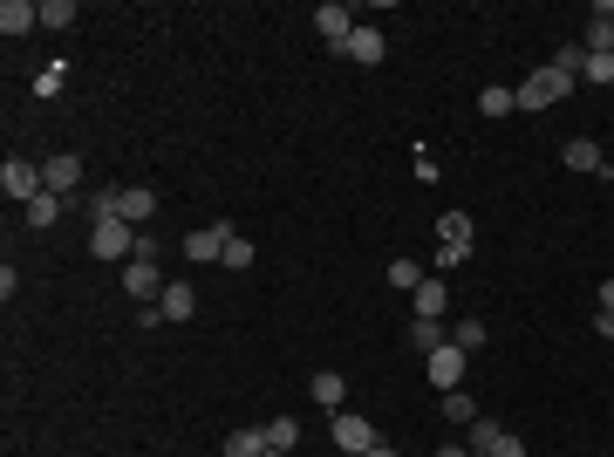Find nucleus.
I'll return each instance as SVG.
<instances>
[{
    "label": "nucleus",
    "instance_id": "nucleus-7",
    "mask_svg": "<svg viewBox=\"0 0 614 457\" xmlns=\"http://www.w3.org/2000/svg\"><path fill=\"white\" fill-rule=\"evenodd\" d=\"M580 48L587 55H614V0H594V21H587Z\"/></svg>",
    "mask_w": 614,
    "mask_h": 457
},
{
    "label": "nucleus",
    "instance_id": "nucleus-5",
    "mask_svg": "<svg viewBox=\"0 0 614 457\" xmlns=\"http://www.w3.org/2000/svg\"><path fill=\"white\" fill-rule=\"evenodd\" d=\"M423 369H430V389L444 396V389H464V348H437V355H423Z\"/></svg>",
    "mask_w": 614,
    "mask_h": 457
},
{
    "label": "nucleus",
    "instance_id": "nucleus-10",
    "mask_svg": "<svg viewBox=\"0 0 614 457\" xmlns=\"http://www.w3.org/2000/svg\"><path fill=\"white\" fill-rule=\"evenodd\" d=\"M383 48H389L383 28H362V21H355V35H348L342 55H348V62H362V69H376V62H383Z\"/></svg>",
    "mask_w": 614,
    "mask_h": 457
},
{
    "label": "nucleus",
    "instance_id": "nucleus-20",
    "mask_svg": "<svg viewBox=\"0 0 614 457\" xmlns=\"http://www.w3.org/2000/svg\"><path fill=\"white\" fill-rule=\"evenodd\" d=\"M260 430H267V451H294V444H301V423L294 417H273V423H260Z\"/></svg>",
    "mask_w": 614,
    "mask_h": 457
},
{
    "label": "nucleus",
    "instance_id": "nucleus-23",
    "mask_svg": "<svg viewBox=\"0 0 614 457\" xmlns=\"http://www.w3.org/2000/svg\"><path fill=\"white\" fill-rule=\"evenodd\" d=\"M55 219H62V198H55V191H41L35 205H28V226H35V232H48Z\"/></svg>",
    "mask_w": 614,
    "mask_h": 457
},
{
    "label": "nucleus",
    "instance_id": "nucleus-26",
    "mask_svg": "<svg viewBox=\"0 0 614 457\" xmlns=\"http://www.w3.org/2000/svg\"><path fill=\"white\" fill-rule=\"evenodd\" d=\"M219 267L246 273V267H253V239H239V232H232V239H226V253H219Z\"/></svg>",
    "mask_w": 614,
    "mask_h": 457
},
{
    "label": "nucleus",
    "instance_id": "nucleus-21",
    "mask_svg": "<svg viewBox=\"0 0 614 457\" xmlns=\"http://www.w3.org/2000/svg\"><path fill=\"white\" fill-rule=\"evenodd\" d=\"M410 348H423V355H437V348H451V335H444L437 321H410Z\"/></svg>",
    "mask_w": 614,
    "mask_h": 457
},
{
    "label": "nucleus",
    "instance_id": "nucleus-9",
    "mask_svg": "<svg viewBox=\"0 0 614 457\" xmlns=\"http://www.w3.org/2000/svg\"><path fill=\"white\" fill-rule=\"evenodd\" d=\"M28 28H41V7H35V0H0V35L21 41Z\"/></svg>",
    "mask_w": 614,
    "mask_h": 457
},
{
    "label": "nucleus",
    "instance_id": "nucleus-14",
    "mask_svg": "<svg viewBox=\"0 0 614 457\" xmlns=\"http://www.w3.org/2000/svg\"><path fill=\"white\" fill-rule=\"evenodd\" d=\"M116 191H123V226H144V219L157 212V191L151 185H116Z\"/></svg>",
    "mask_w": 614,
    "mask_h": 457
},
{
    "label": "nucleus",
    "instance_id": "nucleus-1",
    "mask_svg": "<svg viewBox=\"0 0 614 457\" xmlns=\"http://www.w3.org/2000/svg\"><path fill=\"white\" fill-rule=\"evenodd\" d=\"M512 96H519V110H553V103H567V96H574V76H560V69L546 62V69H539V76H526Z\"/></svg>",
    "mask_w": 614,
    "mask_h": 457
},
{
    "label": "nucleus",
    "instance_id": "nucleus-4",
    "mask_svg": "<svg viewBox=\"0 0 614 457\" xmlns=\"http://www.w3.org/2000/svg\"><path fill=\"white\" fill-rule=\"evenodd\" d=\"M383 437H376V423L369 417H348V410H335V451L342 457H362V451H376Z\"/></svg>",
    "mask_w": 614,
    "mask_h": 457
},
{
    "label": "nucleus",
    "instance_id": "nucleus-34",
    "mask_svg": "<svg viewBox=\"0 0 614 457\" xmlns=\"http://www.w3.org/2000/svg\"><path fill=\"white\" fill-rule=\"evenodd\" d=\"M362 457H396V444H376V451H362Z\"/></svg>",
    "mask_w": 614,
    "mask_h": 457
},
{
    "label": "nucleus",
    "instance_id": "nucleus-24",
    "mask_svg": "<svg viewBox=\"0 0 614 457\" xmlns=\"http://www.w3.org/2000/svg\"><path fill=\"white\" fill-rule=\"evenodd\" d=\"M41 28H76V0H41Z\"/></svg>",
    "mask_w": 614,
    "mask_h": 457
},
{
    "label": "nucleus",
    "instance_id": "nucleus-8",
    "mask_svg": "<svg viewBox=\"0 0 614 457\" xmlns=\"http://www.w3.org/2000/svg\"><path fill=\"white\" fill-rule=\"evenodd\" d=\"M226 239H232V226H198V232H185L178 246H185V260H219Z\"/></svg>",
    "mask_w": 614,
    "mask_h": 457
},
{
    "label": "nucleus",
    "instance_id": "nucleus-32",
    "mask_svg": "<svg viewBox=\"0 0 614 457\" xmlns=\"http://www.w3.org/2000/svg\"><path fill=\"white\" fill-rule=\"evenodd\" d=\"M594 328H601V335L614 342V307H601V314H594Z\"/></svg>",
    "mask_w": 614,
    "mask_h": 457
},
{
    "label": "nucleus",
    "instance_id": "nucleus-16",
    "mask_svg": "<svg viewBox=\"0 0 614 457\" xmlns=\"http://www.w3.org/2000/svg\"><path fill=\"white\" fill-rule=\"evenodd\" d=\"M307 396H314V403H328V410H342V396H348L342 369H314V382H307Z\"/></svg>",
    "mask_w": 614,
    "mask_h": 457
},
{
    "label": "nucleus",
    "instance_id": "nucleus-19",
    "mask_svg": "<svg viewBox=\"0 0 614 457\" xmlns=\"http://www.w3.org/2000/svg\"><path fill=\"white\" fill-rule=\"evenodd\" d=\"M226 457H267V430H260V423L232 430V437H226Z\"/></svg>",
    "mask_w": 614,
    "mask_h": 457
},
{
    "label": "nucleus",
    "instance_id": "nucleus-17",
    "mask_svg": "<svg viewBox=\"0 0 614 457\" xmlns=\"http://www.w3.org/2000/svg\"><path fill=\"white\" fill-rule=\"evenodd\" d=\"M157 307H164V321H192V307H198V294L185 287V280H171L164 294H157Z\"/></svg>",
    "mask_w": 614,
    "mask_h": 457
},
{
    "label": "nucleus",
    "instance_id": "nucleus-25",
    "mask_svg": "<svg viewBox=\"0 0 614 457\" xmlns=\"http://www.w3.org/2000/svg\"><path fill=\"white\" fill-rule=\"evenodd\" d=\"M389 287H396V294H417L423 267H417V260H389Z\"/></svg>",
    "mask_w": 614,
    "mask_h": 457
},
{
    "label": "nucleus",
    "instance_id": "nucleus-22",
    "mask_svg": "<svg viewBox=\"0 0 614 457\" xmlns=\"http://www.w3.org/2000/svg\"><path fill=\"white\" fill-rule=\"evenodd\" d=\"M499 437H505L499 423H492V417H478V423H471V444H464V451H478V457H492V451H499Z\"/></svg>",
    "mask_w": 614,
    "mask_h": 457
},
{
    "label": "nucleus",
    "instance_id": "nucleus-28",
    "mask_svg": "<svg viewBox=\"0 0 614 457\" xmlns=\"http://www.w3.org/2000/svg\"><path fill=\"white\" fill-rule=\"evenodd\" d=\"M451 342H458L464 355H471V348H485V321H478V314H471V321H458V335H451Z\"/></svg>",
    "mask_w": 614,
    "mask_h": 457
},
{
    "label": "nucleus",
    "instance_id": "nucleus-6",
    "mask_svg": "<svg viewBox=\"0 0 614 457\" xmlns=\"http://www.w3.org/2000/svg\"><path fill=\"white\" fill-rule=\"evenodd\" d=\"M41 178H48V191H55V198H76V185H82V157H76V151H55L48 164H41Z\"/></svg>",
    "mask_w": 614,
    "mask_h": 457
},
{
    "label": "nucleus",
    "instance_id": "nucleus-11",
    "mask_svg": "<svg viewBox=\"0 0 614 457\" xmlns=\"http://www.w3.org/2000/svg\"><path fill=\"white\" fill-rule=\"evenodd\" d=\"M314 28L335 41V48H348V35H355V14H348L342 0H328V7H314Z\"/></svg>",
    "mask_w": 614,
    "mask_h": 457
},
{
    "label": "nucleus",
    "instance_id": "nucleus-2",
    "mask_svg": "<svg viewBox=\"0 0 614 457\" xmlns=\"http://www.w3.org/2000/svg\"><path fill=\"white\" fill-rule=\"evenodd\" d=\"M0 191H7L14 205H35L41 191H48V178H41V164H28V157H7V164H0Z\"/></svg>",
    "mask_w": 614,
    "mask_h": 457
},
{
    "label": "nucleus",
    "instance_id": "nucleus-13",
    "mask_svg": "<svg viewBox=\"0 0 614 457\" xmlns=\"http://www.w3.org/2000/svg\"><path fill=\"white\" fill-rule=\"evenodd\" d=\"M560 164H567V171H594V178L608 171V157H601V144H594V137H574V144L560 151Z\"/></svg>",
    "mask_w": 614,
    "mask_h": 457
},
{
    "label": "nucleus",
    "instance_id": "nucleus-33",
    "mask_svg": "<svg viewBox=\"0 0 614 457\" xmlns=\"http://www.w3.org/2000/svg\"><path fill=\"white\" fill-rule=\"evenodd\" d=\"M601 307H614V280H601Z\"/></svg>",
    "mask_w": 614,
    "mask_h": 457
},
{
    "label": "nucleus",
    "instance_id": "nucleus-35",
    "mask_svg": "<svg viewBox=\"0 0 614 457\" xmlns=\"http://www.w3.org/2000/svg\"><path fill=\"white\" fill-rule=\"evenodd\" d=\"M267 457H294V451H267Z\"/></svg>",
    "mask_w": 614,
    "mask_h": 457
},
{
    "label": "nucleus",
    "instance_id": "nucleus-36",
    "mask_svg": "<svg viewBox=\"0 0 614 457\" xmlns=\"http://www.w3.org/2000/svg\"><path fill=\"white\" fill-rule=\"evenodd\" d=\"M458 457H478V451H458Z\"/></svg>",
    "mask_w": 614,
    "mask_h": 457
},
{
    "label": "nucleus",
    "instance_id": "nucleus-15",
    "mask_svg": "<svg viewBox=\"0 0 614 457\" xmlns=\"http://www.w3.org/2000/svg\"><path fill=\"white\" fill-rule=\"evenodd\" d=\"M410 301H417V321H437V314H444V307H451V287H444V280H430V273H423V287H417V294H410Z\"/></svg>",
    "mask_w": 614,
    "mask_h": 457
},
{
    "label": "nucleus",
    "instance_id": "nucleus-18",
    "mask_svg": "<svg viewBox=\"0 0 614 457\" xmlns=\"http://www.w3.org/2000/svg\"><path fill=\"white\" fill-rule=\"evenodd\" d=\"M437 410H444L451 423H464V430H471V423H478V396H471V389H444V403H437Z\"/></svg>",
    "mask_w": 614,
    "mask_h": 457
},
{
    "label": "nucleus",
    "instance_id": "nucleus-3",
    "mask_svg": "<svg viewBox=\"0 0 614 457\" xmlns=\"http://www.w3.org/2000/svg\"><path fill=\"white\" fill-rule=\"evenodd\" d=\"M89 253L96 260H123V253L137 260V232L123 226V219H103V226H89Z\"/></svg>",
    "mask_w": 614,
    "mask_h": 457
},
{
    "label": "nucleus",
    "instance_id": "nucleus-31",
    "mask_svg": "<svg viewBox=\"0 0 614 457\" xmlns=\"http://www.w3.org/2000/svg\"><path fill=\"white\" fill-rule=\"evenodd\" d=\"M492 457H526V444H519V437L505 430V437H499V451H492Z\"/></svg>",
    "mask_w": 614,
    "mask_h": 457
},
{
    "label": "nucleus",
    "instance_id": "nucleus-12",
    "mask_svg": "<svg viewBox=\"0 0 614 457\" xmlns=\"http://www.w3.org/2000/svg\"><path fill=\"white\" fill-rule=\"evenodd\" d=\"M123 294H137V301L151 307V294H164V280H157V260H130V267H123Z\"/></svg>",
    "mask_w": 614,
    "mask_h": 457
},
{
    "label": "nucleus",
    "instance_id": "nucleus-29",
    "mask_svg": "<svg viewBox=\"0 0 614 457\" xmlns=\"http://www.w3.org/2000/svg\"><path fill=\"white\" fill-rule=\"evenodd\" d=\"M62 76H69V69H62V62H48V69L35 76V96H62Z\"/></svg>",
    "mask_w": 614,
    "mask_h": 457
},
{
    "label": "nucleus",
    "instance_id": "nucleus-27",
    "mask_svg": "<svg viewBox=\"0 0 614 457\" xmlns=\"http://www.w3.org/2000/svg\"><path fill=\"white\" fill-rule=\"evenodd\" d=\"M478 110H485V116H512V110H519V96H512V89H499V82H492V89L478 96Z\"/></svg>",
    "mask_w": 614,
    "mask_h": 457
},
{
    "label": "nucleus",
    "instance_id": "nucleus-30",
    "mask_svg": "<svg viewBox=\"0 0 614 457\" xmlns=\"http://www.w3.org/2000/svg\"><path fill=\"white\" fill-rule=\"evenodd\" d=\"M580 76H587V82H608V89H614V55H587V69H580Z\"/></svg>",
    "mask_w": 614,
    "mask_h": 457
}]
</instances>
